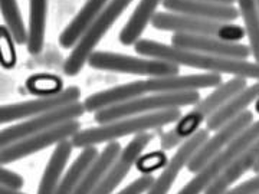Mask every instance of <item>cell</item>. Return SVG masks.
<instances>
[{"label": "cell", "instance_id": "obj_1", "mask_svg": "<svg viewBox=\"0 0 259 194\" xmlns=\"http://www.w3.org/2000/svg\"><path fill=\"white\" fill-rule=\"evenodd\" d=\"M134 49L144 58L161 59L179 66L202 69L213 74H229L245 79L259 81V64L256 62L204 55L200 52L185 51L171 45H164L151 39H140L134 43Z\"/></svg>", "mask_w": 259, "mask_h": 194}, {"label": "cell", "instance_id": "obj_2", "mask_svg": "<svg viewBox=\"0 0 259 194\" xmlns=\"http://www.w3.org/2000/svg\"><path fill=\"white\" fill-rule=\"evenodd\" d=\"M180 117H182V111L179 108L127 117V118L102 124L100 127H93L82 131L79 129L71 137V142L74 148H85L101 142H111L127 135H133V134L137 135L141 132H147L150 129L163 128L164 125L177 122Z\"/></svg>", "mask_w": 259, "mask_h": 194}, {"label": "cell", "instance_id": "obj_3", "mask_svg": "<svg viewBox=\"0 0 259 194\" xmlns=\"http://www.w3.org/2000/svg\"><path fill=\"white\" fill-rule=\"evenodd\" d=\"M246 86H248L246 79L239 78V76H233L229 81L222 82L219 86H216V89L212 93H209L203 101H199L194 105L192 111L180 117L175 128L160 134L161 150L163 151L173 150L179 144H182V141L192 137L203 121L209 120L225 102L232 98L233 95L241 92Z\"/></svg>", "mask_w": 259, "mask_h": 194}, {"label": "cell", "instance_id": "obj_4", "mask_svg": "<svg viewBox=\"0 0 259 194\" xmlns=\"http://www.w3.org/2000/svg\"><path fill=\"white\" fill-rule=\"evenodd\" d=\"M199 101H200V93L197 91L153 93L150 96H139L131 101L100 110L95 112L94 120L102 125V124L127 118V117H136V115H144V114L164 111V110H171V108L196 105Z\"/></svg>", "mask_w": 259, "mask_h": 194}, {"label": "cell", "instance_id": "obj_5", "mask_svg": "<svg viewBox=\"0 0 259 194\" xmlns=\"http://www.w3.org/2000/svg\"><path fill=\"white\" fill-rule=\"evenodd\" d=\"M151 26L164 32L185 33L194 36H210L225 42H239L245 37V29L239 25L177 15L170 12L156 13L151 19Z\"/></svg>", "mask_w": 259, "mask_h": 194}, {"label": "cell", "instance_id": "obj_6", "mask_svg": "<svg viewBox=\"0 0 259 194\" xmlns=\"http://www.w3.org/2000/svg\"><path fill=\"white\" fill-rule=\"evenodd\" d=\"M133 0H111L102 12L97 16L90 28L85 30L81 39L76 42L71 55L66 58L64 64V74L68 76H76L82 71L83 65L87 64L90 55L100 43L105 33L118 20L124 10L128 8Z\"/></svg>", "mask_w": 259, "mask_h": 194}, {"label": "cell", "instance_id": "obj_7", "mask_svg": "<svg viewBox=\"0 0 259 194\" xmlns=\"http://www.w3.org/2000/svg\"><path fill=\"white\" fill-rule=\"evenodd\" d=\"M259 139V121L252 122L248 128H245L235 139L219 151L206 166L196 173L194 178H192L187 184L177 194H202L204 188L212 183L216 177L222 173L225 168L231 166L236 158L241 156L246 148L252 146L255 141Z\"/></svg>", "mask_w": 259, "mask_h": 194}, {"label": "cell", "instance_id": "obj_8", "mask_svg": "<svg viewBox=\"0 0 259 194\" xmlns=\"http://www.w3.org/2000/svg\"><path fill=\"white\" fill-rule=\"evenodd\" d=\"M87 64L93 69L120 72V74L146 75V76H173L180 74V66L170 64L161 59L153 58H136V56L121 55L114 52L100 51L90 55Z\"/></svg>", "mask_w": 259, "mask_h": 194}, {"label": "cell", "instance_id": "obj_9", "mask_svg": "<svg viewBox=\"0 0 259 194\" xmlns=\"http://www.w3.org/2000/svg\"><path fill=\"white\" fill-rule=\"evenodd\" d=\"M79 129H81L79 121H66L59 125L45 129V131H40L35 135H30L28 138L13 142L8 147L0 148V166L12 164L15 161L29 157V156L39 153L51 146H55L64 139H69Z\"/></svg>", "mask_w": 259, "mask_h": 194}, {"label": "cell", "instance_id": "obj_10", "mask_svg": "<svg viewBox=\"0 0 259 194\" xmlns=\"http://www.w3.org/2000/svg\"><path fill=\"white\" fill-rule=\"evenodd\" d=\"M83 112H85L83 104L74 102V104L59 107L56 110L40 114L36 117H32L30 120L25 121V122H20V124L2 129L0 131V148L8 147L13 142L28 138L30 135H35L40 131H45V129L59 125V124L66 122V121L76 120V118L82 117Z\"/></svg>", "mask_w": 259, "mask_h": 194}, {"label": "cell", "instance_id": "obj_11", "mask_svg": "<svg viewBox=\"0 0 259 194\" xmlns=\"http://www.w3.org/2000/svg\"><path fill=\"white\" fill-rule=\"evenodd\" d=\"M252 122H253V112L246 110L242 112L239 117H236L235 120L223 125L222 128L218 129V132L213 137L206 139L200 146V148L194 153L193 157L190 158V161L187 164V170L193 174L199 173L219 151H222L232 139L236 138L243 129L249 127Z\"/></svg>", "mask_w": 259, "mask_h": 194}, {"label": "cell", "instance_id": "obj_12", "mask_svg": "<svg viewBox=\"0 0 259 194\" xmlns=\"http://www.w3.org/2000/svg\"><path fill=\"white\" fill-rule=\"evenodd\" d=\"M79 98H81L79 88L78 86H69L55 96L37 98V100L10 104V105H0V124L32 118V117H36L40 114L56 110L59 107L78 102Z\"/></svg>", "mask_w": 259, "mask_h": 194}, {"label": "cell", "instance_id": "obj_13", "mask_svg": "<svg viewBox=\"0 0 259 194\" xmlns=\"http://www.w3.org/2000/svg\"><path fill=\"white\" fill-rule=\"evenodd\" d=\"M151 141H153V134L150 132L137 134L127 144V147L121 150L118 157L108 167L107 173L104 174L100 184L97 185L93 194H112V191L122 183V180L130 173L131 167L136 164L141 153L147 148Z\"/></svg>", "mask_w": 259, "mask_h": 194}, {"label": "cell", "instance_id": "obj_14", "mask_svg": "<svg viewBox=\"0 0 259 194\" xmlns=\"http://www.w3.org/2000/svg\"><path fill=\"white\" fill-rule=\"evenodd\" d=\"M170 40H171V46L185 49V51L200 52L204 55L242 59V61H246L250 56L249 46L239 43V42H225L221 39H216V37L173 33Z\"/></svg>", "mask_w": 259, "mask_h": 194}, {"label": "cell", "instance_id": "obj_15", "mask_svg": "<svg viewBox=\"0 0 259 194\" xmlns=\"http://www.w3.org/2000/svg\"><path fill=\"white\" fill-rule=\"evenodd\" d=\"M209 138V131L207 129H197L192 137L185 139V142L179 147L176 154L171 157L170 161H167L163 173L154 178V183L147 190L146 194H167L170 191L171 185L175 184L176 178L180 174V171L187 167L190 158L200 148L206 139Z\"/></svg>", "mask_w": 259, "mask_h": 194}, {"label": "cell", "instance_id": "obj_16", "mask_svg": "<svg viewBox=\"0 0 259 194\" xmlns=\"http://www.w3.org/2000/svg\"><path fill=\"white\" fill-rule=\"evenodd\" d=\"M222 83V75L207 72L200 75H173V76H153L144 79L146 92L166 93L199 91L204 88H216Z\"/></svg>", "mask_w": 259, "mask_h": 194}, {"label": "cell", "instance_id": "obj_17", "mask_svg": "<svg viewBox=\"0 0 259 194\" xmlns=\"http://www.w3.org/2000/svg\"><path fill=\"white\" fill-rule=\"evenodd\" d=\"M161 3L163 8L170 13L216 20L223 23H231L241 18L239 10L233 5H219L204 0H161Z\"/></svg>", "mask_w": 259, "mask_h": 194}, {"label": "cell", "instance_id": "obj_18", "mask_svg": "<svg viewBox=\"0 0 259 194\" xmlns=\"http://www.w3.org/2000/svg\"><path fill=\"white\" fill-rule=\"evenodd\" d=\"M258 160L259 139L246 148L231 166L225 168L222 173L204 188L203 194H223L225 191H228L233 183H236L246 171L252 170V167L258 163Z\"/></svg>", "mask_w": 259, "mask_h": 194}, {"label": "cell", "instance_id": "obj_19", "mask_svg": "<svg viewBox=\"0 0 259 194\" xmlns=\"http://www.w3.org/2000/svg\"><path fill=\"white\" fill-rule=\"evenodd\" d=\"M259 98V81L250 86H246L241 92L233 95L228 101L223 104L218 111L213 114L209 120L206 121V129L207 131H218L226 125L228 122L239 117L242 112L246 111L250 104Z\"/></svg>", "mask_w": 259, "mask_h": 194}, {"label": "cell", "instance_id": "obj_20", "mask_svg": "<svg viewBox=\"0 0 259 194\" xmlns=\"http://www.w3.org/2000/svg\"><path fill=\"white\" fill-rule=\"evenodd\" d=\"M108 0H87L81 10L76 13L71 23L64 29V32L59 36V45L64 49H69L76 45V42L81 39L85 30L90 28V25L97 19L104 9V6H107Z\"/></svg>", "mask_w": 259, "mask_h": 194}, {"label": "cell", "instance_id": "obj_21", "mask_svg": "<svg viewBox=\"0 0 259 194\" xmlns=\"http://www.w3.org/2000/svg\"><path fill=\"white\" fill-rule=\"evenodd\" d=\"M72 148L74 147L71 139H64L56 144L55 150L44 170L37 194H56L65 166L72 154Z\"/></svg>", "mask_w": 259, "mask_h": 194}, {"label": "cell", "instance_id": "obj_22", "mask_svg": "<svg viewBox=\"0 0 259 194\" xmlns=\"http://www.w3.org/2000/svg\"><path fill=\"white\" fill-rule=\"evenodd\" d=\"M161 3V0H140L139 6L133 12L128 22L121 29L118 40L124 46L134 45L146 30L148 23H151V19L156 15L157 6Z\"/></svg>", "mask_w": 259, "mask_h": 194}, {"label": "cell", "instance_id": "obj_23", "mask_svg": "<svg viewBox=\"0 0 259 194\" xmlns=\"http://www.w3.org/2000/svg\"><path fill=\"white\" fill-rule=\"evenodd\" d=\"M120 153L121 146L117 141H111L110 144H107V147L104 148L101 154H98V157L93 163V166L90 167L87 174L76 184L74 191L71 194H93L94 190L97 188V185L100 184L104 174L107 173L108 167L111 166L112 161L118 157Z\"/></svg>", "mask_w": 259, "mask_h": 194}, {"label": "cell", "instance_id": "obj_24", "mask_svg": "<svg viewBox=\"0 0 259 194\" xmlns=\"http://www.w3.org/2000/svg\"><path fill=\"white\" fill-rule=\"evenodd\" d=\"M48 0H29V28L26 47L30 55L42 52L45 43Z\"/></svg>", "mask_w": 259, "mask_h": 194}, {"label": "cell", "instance_id": "obj_25", "mask_svg": "<svg viewBox=\"0 0 259 194\" xmlns=\"http://www.w3.org/2000/svg\"><path fill=\"white\" fill-rule=\"evenodd\" d=\"M98 157V150L95 146L82 148L79 157L72 163L69 170L65 173L64 177H61V181L58 185L56 194H71L74 191L76 184L82 180V177L87 174L90 167Z\"/></svg>", "mask_w": 259, "mask_h": 194}, {"label": "cell", "instance_id": "obj_26", "mask_svg": "<svg viewBox=\"0 0 259 194\" xmlns=\"http://www.w3.org/2000/svg\"><path fill=\"white\" fill-rule=\"evenodd\" d=\"M239 16L245 23V35L249 39L250 55L259 64V12L256 0H236Z\"/></svg>", "mask_w": 259, "mask_h": 194}, {"label": "cell", "instance_id": "obj_27", "mask_svg": "<svg viewBox=\"0 0 259 194\" xmlns=\"http://www.w3.org/2000/svg\"><path fill=\"white\" fill-rule=\"evenodd\" d=\"M0 12L5 19L6 28L9 29L15 43L23 45L28 42V29L25 28L22 13L19 10L18 0H0Z\"/></svg>", "mask_w": 259, "mask_h": 194}, {"label": "cell", "instance_id": "obj_28", "mask_svg": "<svg viewBox=\"0 0 259 194\" xmlns=\"http://www.w3.org/2000/svg\"><path fill=\"white\" fill-rule=\"evenodd\" d=\"M26 89L32 95L39 98H49L55 96L64 91V81L62 78L52 74H36L29 76L26 79Z\"/></svg>", "mask_w": 259, "mask_h": 194}, {"label": "cell", "instance_id": "obj_29", "mask_svg": "<svg viewBox=\"0 0 259 194\" xmlns=\"http://www.w3.org/2000/svg\"><path fill=\"white\" fill-rule=\"evenodd\" d=\"M18 62V55L15 49V40L6 28V25H0V66L3 69H13Z\"/></svg>", "mask_w": 259, "mask_h": 194}, {"label": "cell", "instance_id": "obj_30", "mask_svg": "<svg viewBox=\"0 0 259 194\" xmlns=\"http://www.w3.org/2000/svg\"><path fill=\"white\" fill-rule=\"evenodd\" d=\"M167 164V156L164 151H153L146 156H140L136 161V167L141 174H151Z\"/></svg>", "mask_w": 259, "mask_h": 194}, {"label": "cell", "instance_id": "obj_31", "mask_svg": "<svg viewBox=\"0 0 259 194\" xmlns=\"http://www.w3.org/2000/svg\"><path fill=\"white\" fill-rule=\"evenodd\" d=\"M153 183H154V177L151 174H143V177L134 180L131 184L115 194H144L147 193V190L153 185Z\"/></svg>", "mask_w": 259, "mask_h": 194}, {"label": "cell", "instance_id": "obj_32", "mask_svg": "<svg viewBox=\"0 0 259 194\" xmlns=\"http://www.w3.org/2000/svg\"><path fill=\"white\" fill-rule=\"evenodd\" d=\"M0 184L9 187L12 190H20L25 185V180L18 173H13L0 166Z\"/></svg>", "mask_w": 259, "mask_h": 194}, {"label": "cell", "instance_id": "obj_33", "mask_svg": "<svg viewBox=\"0 0 259 194\" xmlns=\"http://www.w3.org/2000/svg\"><path fill=\"white\" fill-rule=\"evenodd\" d=\"M259 193V173L255 177L243 181L242 184L229 188L223 194H256Z\"/></svg>", "mask_w": 259, "mask_h": 194}, {"label": "cell", "instance_id": "obj_34", "mask_svg": "<svg viewBox=\"0 0 259 194\" xmlns=\"http://www.w3.org/2000/svg\"><path fill=\"white\" fill-rule=\"evenodd\" d=\"M0 194H25L20 193L19 190H12L9 187H5V185L0 184Z\"/></svg>", "mask_w": 259, "mask_h": 194}, {"label": "cell", "instance_id": "obj_35", "mask_svg": "<svg viewBox=\"0 0 259 194\" xmlns=\"http://www.w3.org/2000/svg\"><path fill=\"white\" fill-rule=\"evenodd\" d=\"M204 2H212V3H219V5H233L236 0H204Z\"/></svg>", "mask_w": 259, "mask_h": 194}, {"label": "cell", "instance_id": "obj_36", "mask_svg": "<svg viewBox=\"0 0 259 194\" xmlns=\"http://www.w3.org/2000/svg\"><path fill=\"white\" fill-rule=\"evenodd\" d=\"M252 170H253V173H255V174H258V173H259V160H258V163H256L255 166L252 167Z\"/></svg>", "mask_w": 259, "mask_h": 194}, {"label": "cell", "instance_id": "obj_37", "mask_svg": "<svg viewBox=\"0 0 259 194\" xmlns=\"http://www.w3.org/2000/svg\"><path fill=\"white\" fill-rule=\"evenodd\" d=\"M255 111L259 114V98L256 100V101H255Z\"/></svg>", "mask_w": 259, "mask_h": 194}, {"label": "cell", "instance_id": "obj_38", "mask_svg": "<svg viewBox=\"0 0 259 194\" xmlns=\"http://www.w3.org/2000/svg\"><path fill=\"white\" fill-rule=\"evenodd\" d=\"M256 6H258V12H259V0H256Z\"/></svg>", "mask_w": 259, "mask_h": 194}, {"label": "cell", "instance_id": "obj_39", "mask_svg": "<svg viewBox=\"0 0 259 194\" xmlns=\"http://www.w3.org/2000/svg\"><path fill=\"white\" fill-rule=\"evenodd\" d=\"M256 194H259V193H256Z\"/></svg>", "mask_w": 259, "mask_h": 194}]
</instances>
